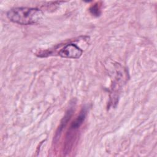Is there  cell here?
Instances as JSON below:
<instances>
[{"label": "cell", "instance_id": "cell-1", "mask_svg": "<svg viewBox=\"0 0 157 157\" xmlns=\"http://www.w3.org/2000/svg\"><path fill=\"white\" fill-rule=\"evenodd\" d=\"M7 17L13 23L28 25L39 23L43 18L44 13L37 8L15 7L7 12Z\"/></svg>", "mask_w": 157, "mask_h": 157}, {"label": "cell", "instance_id": "cell-2", "mask_svg": "<svg viewBox=\"0 0 157 157\" xmlns=\"http://www.w3.org/2000/svg\"><path fill=\"white\" fill-rule=\"evenodd\" d=\"M83 53V50L79 48L77 45L71 43L66 44L63 48H61L58 55L66 58H80Z\"/></svg>", "mask_w": 157, "mask_h": 157}, {"label": "cell", "instance_id": "cell-3", "mask_svg": "<svg viewBox=\"0 0 157 157\" xmlns=\"http://www.w3.org/2000/svg\"><path fill=\"white\" fill-rule=\"evenodd\" d=\"M86 112L85 109H83L79 115L75 119V120L72 122V124H71V129H75L77 128H78V127L80 126V125L82 124V123L83 122L85 118V117H86Z\"/></svg>", "mask_w": 157, "mask_h": 157}, {"label": "cell", "instance_id": "cell-4", "mask_svg": "<svg viewBox=\"0 0 157 157\" xmlns=\"http://www.w3.org/2000/svg\"><path fill=\"white\" fill-rule=\"evenodd\" d=\"M99 4H95L94 5H93V6H91V7L90 8V12L95 16H99L100 14V8L98 6Z\"/></svg>", "mask_w": 157, "mask_h": 157}]
</instances>
